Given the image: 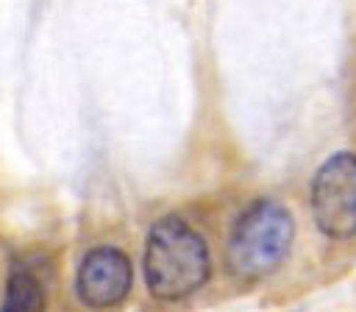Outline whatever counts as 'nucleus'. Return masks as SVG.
Wrapping results in <instances>:
<instances>
[{
    "label": "nucleus",
    "instance_id": "f257e3e1",
    "mask_svg": "<svg viewBox=\"0 0 356 312\" xmlns=\"http://www.w3.org/2000/svg\"><path fill=\"white\" fill-rule=\"evenodd\" d=\"M211 276L206 240L181 217L170 214L153 223L145 242V284L161 301H178L197 292Z\"/></svg>",
    "mask_w": 356,
    "mask_h": 312
},
{
    "label": "nucleus",
    "instance_id": "f03ea898",
    "mask_svg": "<svg viewBox=\"0 0 356 312\" xmlns=\"http://www.w3.org/2000/svg\"><path fill=\"white\" fill-rule=\"evenodd\" d=\"M292 237L295 223L286 206L270 198L253 201L234 223L225 245V265L239 279L267 276L286 259Z\"/></svg>",
    "mask_w": 356,
    "mask_h": 312
},
{
    "label": "nucleus",
    "instance_id": "7ed1b4c3",
    "mask_svg": "<svg viewBox=\"0 0 356 312\" xmlns=\"http://www.w3.org/2000/svg\"><path fill=\"white\" fill-rule=\"evenodd\" d=\"M312 214L331 240L356 234V153H334L320 164L312 181Z\"/></svg>",
    "mask_w": 356,
    "mask_h": 312
},
{
    "label": "nucleus",
    "instance_id": "20e7f679",
    "mask_svg": "<svg viewBox=\"0 0 356 312\" xmlns=\"http://www.w3.org/2000/svg\"><path fill=\"white\" fill-rule=\"evenodd\" d=\"M134 284V265L125 251L114 245L92 248L75 273V292L89 309H114L120 306Z\"/></svg>",
    "mask_w": 356,
    "mask_h": 312
},
{
    "label": "nucleus",
    "instance_id": "39448f33",
    "mask_svg": "<svg viewBox=\"0 0 356 312\" xmlns=\"http://www.w3.org/2000/svg\"><path fill=\"white\" fill-rule=\"evenodd\" d=\"M47 292L42 279L31 267H11L0 301V312H44Z\"/></svg>",
    "mask_w": 356,
    "mask_h": 312
}]
</instances>
